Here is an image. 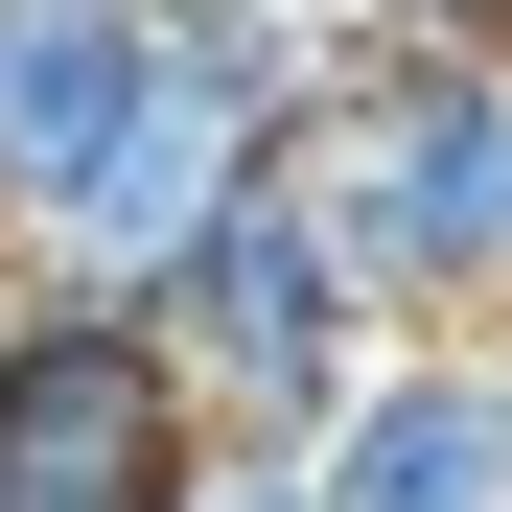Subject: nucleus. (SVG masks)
<instances>
[{
  "label": "nucleus",
  "instance_id": "f257e3e1",
  "mask_svg": "<svg viewBox=\"0 0 512 512\" xmlns=\"http://www.w3.org/2000/svg\"><path fill=\"white\" fill-rule=\"evenodd\" d=\"M280 187L326 210L396 350L512 326V24H350L326 0V94L280 140Z\"/></svg>",
  "mask_w": 512,
  "mask_h": 512
},
{
  "label": "nucleus",
  "instance_id": "f03ea898",
  "mask_svg": "<svg viewBox=\"0 0 512 512\" xmlns=\"http://www.w3.org/2000/svg\"><path fill=\"white\" fill-rule=\"evenodd\" d=\"M140 326H163V373L210 396V443H280V466H303L326 419H350V373L396 350V326H373V280L326 256V210L280 187V163H256V187H233V210L140 280Z\"/></svg>",
  "mask_w": 512,
  "mask_h": 512
},
{
  "label": "nucleus",
  "instance_id": "7ed1b4c3",
  "mask_svg": "<svg viewBox=\"0 0 512 512\" xmlns=\"http://www.w3.org/2000/svg\"><path fill=\"white\" fill-rule=\"evenodd\" d=\"M187 466H210V396L163 373V326L117 280L24 256V303H0V512H187Z\"/></svg>",
  "mask_w": 512,
  "mask_h": 512
},
{
  "label": "nucleus",
  "instance_id": "20e7f679",
  "mask_svg": "<svg viewBox=\"0 0 512 512\" xmlns=\"http://www.w3.org/2000/svg\"><path fill=\"white\" fill-rule=\"evenodd\" d=\"M163 117V24L140 0H0V233H70L117 187V140Z\"/></svg>",
  "mask_w": 512,
  "mask_h": 512
},
{
  "label": "nucleus",
  "instance_id": "39448f33",
  "mask_svg": "<svg viewBox=\"0 0 512 512\" xmlns=\"http://www.w3.org/2000/svg\"><path fill=\"white\" fill-rule=\"evenodd\" d=\"M303 512H512V396H489V350H373L350 419L303 443Z\"/></svg>",
  "mask_w": 512,
  "mask_h": 512
},
{
  "label": "nucleus",
  "instance_id": "423d86ee",
  "mask_svg": "<svg viewBox=\"0 0 512 512\" xmlns=\"http://www.w3.org/2000/svg\"><path fill=\"white\" fill-rule=\"evenodd\" d=\"M187 512H303V466H280V443H210V466H187Z\"/></svg>",
  "mask_w": 512,
  "mask_h": 512
},
{
  "label": "nucleus",
  "instance_id": "0eeeda50",
  "mask_svg": "<svg viewBox=\"0 0 512 512\" xmlns=\"http://www.w3.org/2000/svg\"><path fill=\"white\" fill-rule=\"evenodd\" d=\"M466 350H489V396H512V326H466Z\"/></svg>",
  "mask_w": 512,
  "mask_h": 512
}]
</instances>
